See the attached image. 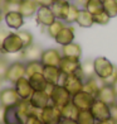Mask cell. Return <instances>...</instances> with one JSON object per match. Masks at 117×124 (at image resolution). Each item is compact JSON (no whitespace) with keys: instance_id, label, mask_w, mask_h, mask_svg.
<instances>
[{"instance_id":"obj_14","label":"cell","mask_w":117,"mask_h":124,"mask_svg":"<svg viewBox=\"0 0 117 124\" xmlns=\"http://www.w3.org/2000/svg\"><path fill=\"white\" fill-rule=\"evenodd\" d=\"M37 23L42 27H49L52 23H54L57 18H55V15L53 13V10L48 7H39L38 12H37Z\"/></svg>"},{"instance_id":"obj_44","label":"cell","mask_w":117,"mask_h":124,"mask_svg":"<svg viewBox=\"0 0 117 124\" xmlns=\"http://www.w3.org/2000/svg\"><path fill=\"white\" fill-rule=\"evenodd\" d=\"M23 1V0H5V3H6V5H18Z\"/></svg>"},{"instance_id":"obj_5","label":"cell","mask_w":117,"mask_h":124,"mask_svg":"<svg viewBox=\"0 0 117 124\" xmlns=\"http://www.w3.org/2000/svg\"><path fill=\"white\" fill-rule=\"evenodd\" d=\"M62 85L67 89V91L73 96V95H76L77 93H79V91L83 90V87H84V80H83L81 76H78L77 74H74V75H63Z\"/></svg>"},{"instance_id":"obj_12","label":"cell","mask_w":117,"mask_h":124,"mask_svg":"<svg viewBox=\"0 0 117 124\" xmlns=\"http://www.w3.org/2000/svg\"><path fill=\"white\" fill-rule=\"evenodd\" d=\"M4 20L10 29H15L16 32L20 31V28L24 24V16L18 12V9L16 10H6L4 13Z\"/></svg>"},{"instance_id":"obj_45","label":"cell","mask_w":117,"mask_h":124,"mask_svg":"<svg viewBox=\"0 0 117 124\" xmlns=\"http://www.w3.org/2000/svg\"><path fill=\"white\" fill-rule=\"evenodd\" d=\"M4 114H5V106L0 105V124H3V120H4Z\"/></svg>"},{"instance_id":"obj_3","label":"cell","mask_w":117,"mask_h":124,"mask_svg":"<svg viewBox=\"0 0 117 124\" xmlns=\"http://www.w3.org/2000/svg\"><path fill=\"white\" fill-rule=\"evenodd\" d=\"M93 66H94V75L102 81L107 80L108 77L115 72L116 67L108 58L106 57H97L93 60Z\"/></svg>"},{"instance_id":"obj_16","label":"cell","mask_w":117,"mask_h":124,"mask_svg":"<svg viewBox=\"0 0 117 124\" xmlns=\"http://www.w3.org/2000/svg\"><path fill=\"white\" fill-rule=\"evenodd\" d=\"M29 101L33 108H35L37 110H42L51 104V96L47 91H34Z\"/></svg>"},{"instance_id":"obj_25","label":"cell","mask_w":117,"mask_h":124,"mask_svg":"<svg viewBox=\"0 0 117 124\" xmlns=\"http://www.w3.org/2000/svg\"><path fill=\"white\" fill-rule=\"evenodd\" d=\"M62 54L64 57H72V58H81L82 56V48L78 43L72 42L69 44H65L62 47Z\"/></svg>"},{"instance_id":"obj_27","label":"cell","mask_w":117,"mask_h":124,"mask_svg":"<svg viewBox=\"0 0 117 124\" xmlns=\"http://www.w3.org/2000/svg\"><path fill=\"white\" fill-rule=\"evenodd\" d=\"M77 24L82 28H91L94 24L93 14L87 12L86 9H81L79 14H78V18H77Z\"/></svg>"},{"instance_id":"obj_30","label":"cell","mask_w":117,"mask_h":124,"mask_svg":"<svg viewBox=\"0 0 117 124\" xmlns=\"http://www.w3.org/2000/svg\"><path fill=\"white\" fill-rule=\"evenodd\" d=\"M44 65L40 61H28L25 63V76L30 77L34 74H40L43 72Z\"/></svg>"},{"instance_id":"obj_15","label":"cell","mask_w":117,"mask_h":124,"mask_svg":"<svg viewBox=\"0 0 117 124\" xmlns=\"http://www.w3.org/2000/svg\"><path fill=\"white\" fill-rule=\"evenodd\" d=\"M14 89L16 90V93H18L19 98L21 100H29L30 96L33 95V93H34V90H33L30 82H29V78L26 76L21 77L20 80L16 81L14 84Z\"/></svg>"},{"instance_id":"obj_24","label":"cell","mask_w":117,"mask_h":124,"mask_svg":"<svg viewBox=\"0 0 117 124\" xmlns=\"http://www.w3.org/2000/svg\"><path fill=\"white\" fill-rule=\"evenodd\" d=\"M3 124H24L23 120H21V118H20V115H19V111H18L16 105L5 108Z\"/></svg>"},{"instance_id":"obj_38","label":"cell","mask_w":117,"mask_h":124,"mask_svg":"<svg viewBox=\"0 0 117 124\" xmlns=\"http://www.w3.org/2000/svg\"><path fill=\"white\" fill-rule=\"evenodd\" d=\"M10 63H8L4 58H0V80H5V76H6V71Z\"/></svg>"},{"instance_id":"obj_4","label":"cell","mask_w":117,"mask_h":124,"mask_svg":"<svg viewBox=\"0 0 117 124\" xmlns=\"http://www.w3.org/2000/svg\"><path fill=\"white\" fill-rule=\"evenodd\" d=\"M39 118L44 124H59L62 120V113L58 106L49 104L44 109L39 110Z\"/></svg>"},{"instance_id":"obj_34","label":"cell","mask_w":117,"mask_h":124,"mask_svg":"<svg viewBox=\"0 0 117 124\" xmlns=\"http://www.w3.org/2000/svg\"><path fill=\"white\" fill-rule=\"evenodd\" d=\"M79 10H81V8L77 4H71L69 12H68V15H67L64 23H67V24L77 23V18H78V14H79Z\"/></svg>"},{"instance_id":"obj_28","label":"cell","mask_w":117,"mask_h":124,"mask_svg":"<svg viewBox=\"0 0 117 124\" xmlns=\"http://www.w3.org/2000/svg\"><path fill=\"white\" fill-rule=\"evenodd\" d=\"M78 76H81L83 80H87V78H91V77H94V66H93V61L91 60H87L84 61L83 63H81V70L77 74Z\"/></svg>"},{"instance_id":"obj_19","label":"cell","mask_w":117,"mask_h":124,"mask_svg":"<svg viewBox=\"0 0 117 124\" xmlns=\"http://www.w3.org/2000/svg\"><path fill=\"white\" fill-rule=\"evenodd\" d=\"M16 108H18V111H19V115L21 118V120L23 123L28 119L29 116L32 115H38L39 114V110H37L35 108H33V105L30 104L29 100H20L18 105H16Z\"/></svg>"},{"instance_id":"obj_1","label":"cell","mask_w":117,"mask_h":124,"mask_svg":"<svg viewBox=\"0 0 117 124\" xmlns=\"http://www.w3.org/2000/svg\"><path fill=\"white\" fill-rule=\"evenodd\" d=\"M47 93L51 96V104L58 106L59 109L72 101V95L67 91V89L62 84H57V85H51L49 84Z\"/></svg>"},{"instance_id":"obj_20","label":"cell","mask_w":117,"mask_h":124,"mask_svg":"<svg viewBox=\"0 0 117 124\" xmlns=\"http://www.w3.org/2000/svg\"><path fill=\"white\" fill-rule=\"evenodd\" d=\"M54 41L58 44H60L62 47L65 46V44L74 42V28L71 25H64V28L54 38Z\"/></svg>"},{"instance_id":"obj_36","label":"cell","mask_w":117,"mask_h":124,"mask_svg":"<svg viewBox=\"0 0 117 124\" xmlns=\"http://www.w3.org/2000/svg\"><path fill=\"white\" fill-rule=\"evenodd\" d=\"M18 36L20 37L21 42L24 44V48L25 47H29L30 44H33V34L29 31H18Z\"/></svg>"},{"instance_id":"obj_8","label":"cell","mask_w":117,"mask_h":124,"mask_svg":"<svg viewBox=\"0 0 117 124\" xmlns=\"http://www.w3.org/2000/svg\"><path fill=\"white\" fill-rule=\"evenodd\" d=\"M21 77H25V63L19 62V61L10 63L8 67V71H6L5 80L12 84H15Z\"/></svg>"},{"instance_id":"obj_7","label":"cell","mask_w":117,"mask_h":124,"mask_svg":"<svg viewBox=\"0 0 117 124\" xmlns=\"http://www.w3.org/2000/svg\"><path fill=\"white\" fill-rule=\"evenodd\" d=\"M94 100H96V96L88 91H84V90H82V91L77 93L76 95L72 96V103L79 110H90Z\"/></svg>"},{"instance_id":"obj_49","label":"cell","mask_w":117,"mask_h":124,"mask_svg":"<svg viewBox=\"0 0 117 124\" xmlns=\"http://www.w3.org/2000/svg\"><path fill=\"white\" fill-rule=\"evenodd\" d=\"M99 1H104V0H99Z\"/></svg>"},{"instance_id":"obj_26","label":"cell","mask_w":117,"mask_h":124,"mask_svg":"<svg viewBox=\"0 0 117 124\" xmlns=\"http://www.w3.org/2000/svg\"><path fill=\"white\" fill-rule=\"evenodd\" d=\"M102 85H103V81L101 80V78H98L97 76H94V77H91V78L84 80V87H83V90L91 93L92 95L96 96L97 93H98V90L101 89Z\"/></svg>"},{"instance_id":"obj_10","label":"cell","mask_w":117,"mask_h":124,"mask_svg":"<svg viewBox=\"0 0 117 124\" xmlns=\"http://www.w3.org/2000/svg\"><path fill=\"white\" fill-rule=\"evenodd\" d=\"M21 99L19 98L18 93L14 87H5L0 91V105L9 108V106H15Z\"/></svg>"},{"instance_id":"obj_31","label":"cell","mask_w":117,"mask_h":124,"mask_svg":"<svg viewBox=\"0 0 117 124\" xmlns=\"http://www.w3.org/2000/svg\"><path fill=\"white\" fill-rule=\"evenodd\" d=\"M83 9H86L91 14L96 15L98 13L103 12V1H99V0H87Z\"/></svg>"},{"instance_id":"obj_22","label":"cell","mask_w":117,"mask_h":124,"mask_svg":"<svg viewBox=\"0 0 117 124\" xmlns=\"http://www.w3.org/2000/svg\"><path fill=\"white\" fill-rule=\"evenodd\" d=\"M38 4L35 3V0H23L18 5V12L24 16V18H30L38 12Z\"/></svg>"},{"instance_id":"obj_18","label":"cell","mask_w":117,"mask_h":124,"mask_svg":"<svg viewBox=\"0 0 117 124\" xmlns=\"http://www.w3.org/2000/svg\"><path fill=\"white\" fill-rule=\"evenodd\" d=\"M42 74L44 75L48 84H51V85H57V84H59L60 78L63 77V74L58 66H44Z\"/></svg>"},{"instance_id":"obj_47","label":"cell","mask_w":117,"mask_h":124,"mask_svg":"<svg viewBox=\"0 0 117 124\" xmlns=\"http://www.w3.org/2000/svg\"><path fill=\"white\" fill-rule=\"evenodd\" d=\"M4 19V15H3V12L0 10V23H1V20Z\"/></svg>"},{"instance_id":"obj_23","label":"cell","mask_w":117,"mask_h":124,"mask_svg":"<svg viewBox=\"0 0 117 124\" xmlns=\"http://www.w3.org/2000/svg\"><path fill=\"white\" fill-rule=\"evenodd\" d=\"M28 78H29V82H30V85H32L34 91H47L49 84L46 80V77H44V75L42 72L40 74H34Z\"/></svg>"},{"instance_id":"obj_2","label":"cell","mask_w":117,"mask_h":124,"mask_svg":"<svg viewBox=\"0 0 117 124\" xmlns=\"http://www.w3.org/2000/svg\"><path fill=\"white\" fill-rule=\"evenodd\" d=\"M23 49H24L23 42H21L20 37L18 36V33H14V32H10L6 36V38L3 41V43L0 44V52L4 54L18 53V52H21Z\"/></svg>"},{"instance_id":"obj_13","label":"cell","mask_w":117,"mask_h":124,"mask_svg":"<svg viewBox=\"0 0 117 124\" xmlns=\"http://www.w3.org/2000/svg\"><path fill=\"white\" fill-rule=\"evenodd\" d=\"M62 57H63V54L60 51L55 49V48H48V49L43 51L40 62L44 66H59Z\"/></svg>"},{"instance_id":"obj_35","label":"cell","mask_w":117,"mask_h":124,"mask_svg":"<svg viewBox=\"0 0 117 124\" xmlns=\"http://www.w3.org/2000/svg\"><path fill=\"white\" fill-rule=\"evenodd\" d=\"M103 10L111 18L117 16V0H104L103 1Z\"/></svg>"},{"instance_id":"obj_32","label":"cell","mask_w":117,"mask_h":124,"mask_svg":"<svg viewBox=\"0 0 117 124\" xmlns=\"http://www.w3.org/2000/svg\"><path fill=\"white\" fill-rule=\"evenodd\" d=\"M78 124H96V119L92 115L91 110H81L77 118Z\"/></svg>"},{"instance_id":"obj_50","label":"cell","mask_w":117,"mask_h":124,"mask_svg":"<svg viewBox=\"0 0 117 124\" xmlns=\"http://www.w3.org/2000/svg\"><path fill=\"white\" fill-rule=\"evenodd\" d=\"M116 105H117V103H116Z\"/></svg>"},{"instance_id":"obj_11","label":"cell","mask_w":117,"mask_h":124,"mask_svg":"<svg viewBox=\"0 0 117 124\" xmlns=\"http://www.w3.org/2000/svg\"><path fill=\"white\" fill-rule=\"evenodd\" d=\"M59 69L63 75H74L78 74L81 70V61L78 58H72V57H62L59 63Z\"/></svg>"},{"instance_id":"obj_9","label":"cell","mask_w":117,"mask_h":124,"mask_svg":"<svg viewBox=\"0 0 117 124\" xmlns=\"http://www.w3.org/2000/svg\"><path fill=\"white\" fill-rule=\"evenodd\" d=\"M96 98L110 106H112L117 103V93H116L115 87L112 85H107V84H103L101 86V89L98 90V93L96 95Z\"/></svg>"},{"instance_id":"obj_21","label":"cell","mask_w":117,"mask_h":124,"mask_svg":"<svg viewBox=\"0 0 117 124\" xmlns=\"http://www.w3.org/2000/svg\"><path fill=\"white\" fill-rule=\"evenodd\" d=\"M43 51L40 46H38V44H30L29 47H25L23 51H21V58H24L28 61H40V57H42V53Z\"/></svg>"},{"instance_id":"obj_17","label":"cell","mask_w":117,"mask_h":124,"mask_svg":"<svg viewBox=\"0 0 117 124\" xmlns=\"http://www.w3.org/2000/svg\"><path fill=\"white\" fill-rule=\"evenodd\" d=\"M69 7H71V3L68 0H54V3L51 7V9L53 10L55 18L64 22L67 15H68Z\"/></svg>"},{"instance_id":"obj_37","label":"cell","mask_w":117,"mask_h":124,"mask_svg":"<svg viewBox=\"0 0 117 124\" xmlns=\"http://www.w3.org/2000/svg\"><path fill=\"white\" fill-rule=\"evenodd\" d=\"M93 19H94V24L106 25V24H108V22H110V19H111V16L103 10V12L98 13V14H96V15H93Z\"/></svg>"},{"instance_id":"obj_46","label":"cell","mask_w":117,"mask_h":124,"mask_svg":"<svg viewBox=\"0 0 117 124\" xmlns=\"http://www.w3.org/2000/svg\"><path fill=\"white\" fill-rule=\"evenodd\" d=\"M96 124H117L116 122H113L112 119H108V120H102V122H96Z\"/></svg>"},{"instance_id":"obj_48","label":"cell","mask_w":117,"mask_h":124,"mask_svg":"<svg viewBox=\"0 0 117 124\" xmlns=\"http://www.w3.org/2000/svg\"><path fill=\"white\" fill-rule=\"evenodd\" d=\"M3 90V80H0V91Z\"/></svg>"},{"instance_id":"obj_41","label":"cell","mask_w":117,"mask_h":124,"mask_svg":"<svg viewBox=\"0 0 117 124\" xmlns=\"http://www.w3.org/2000/svg\"><path fill=\"white\" fill-rule=\"evenodd\" d=\"M111 119L117 123V105L116 104L111 106Z\"/></svg>"},{"instance_id":"obj_33","label":"cell","mask_w":117,"mask_h":124,"mask_svg":"<svg viewBox=\"0 0 117 124\" xmlns=\"http://www.w3.org/2000/svg\"><path fill=\"white\" fill-rule=\"evenodd\" d=\"M64 22L63 20H59V19H57L54 22V23H52L49 27H47V32H48V36L49 37H52V38H55L57 37V34L60 32L64 28Z\"/></svg>"},{"instance_id":"obj_6","label":"cell","mask_w":117,"mask_h":124,"mask_svg":"<svg viewBox=\"0 0 117 124\" xmlns=\"http://www.w3.org/2000/svg\"><path fill=\"white\" fill-rule=\"evenodd\" d=\"M90 110L92 113V115L94 116L96 122H102V120L111 119V106L107 105L106 103H103V101L98 100L97 98L94 100V103L92 104Z\"/></svg>"},{"instance_id":"obj_39","label":"cell","mask_w":117,"mask_h":124,"mask_svg":"<svg viewBox=\"0 0 117 124\" xmlns=\"http://www.w3.org/2000/svg\"><path fill=\"white\" fill-rule=\"evenodd\" d=\"M24 124H44V123L39 118V115H32L24 122Z\"/></svg>"},{"instance_id":"obj_29","label":"cell","mask_w":117,"mask_h":124,"mask_svg":"<svg viewBox=\"0 0 117 124\" xmlns=\"http://www.w3.org/2000/svg\"><path fill=\"white\" fill-rule=\"evenodd\" d=\"M79 109L77 108V106L72 103L64 105L63 108H60V113H62V118H67V119H74L77 120L78 118V114H79Z\"/></svg>"},{"instance_id":"obj_43","label":"cell","mask_w":117,"mask_h":124,"mask_svg":"<svg viewBox=\"0 0 117 124\" xmlns=\"http://www.w3.org/2000/svg\"><path fill=\"white\" fill-rule=\"evenodd\" d=\"M59 124H78V122L74 120V119H67V118H62V120H60Z\"/></svg>"},{"instance_id":"obj_42","label":"cell","mask_w":117,"mask_h":124,"mask_svg":"<svg viewBox=\"0 0 117 124\" xmlns=\"http://www.w3.org/2000/svg\"><path fill=\"white\" fill-rule=\"evenodd\" d=\"M10 32H8L6 29H4V28H0V44L3 43V41L5 38H6V36L9 34Z\"/></svg>"},{"instance_id":"obj_40","label":"cell","mask_w":117,"mask_h":124,"mask_svg":"<svg viewBox=\"0 0 117 124\" xmlns=\"http://www.w3.org/2000/svg\"><path fill=\"white\" fill-rule=\"evenodd\" d=\"M35 3L38 4V7H48V8H51L53 3H54V0H35Z\"/></svg>"}]
</instances>
